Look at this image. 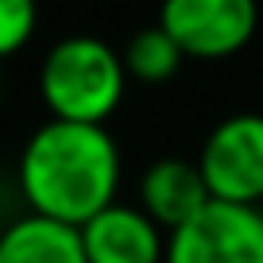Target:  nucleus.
Here are the masks:
<instances>
[{
	"instance_id": "nucleus-1",
	"label": "nucleus",
	"mask_w": 263,
	"mask_h": 263,
	"mask_svg": "<svg viewBox=\"0 0 263 263\" xmlns=\"http://www.w3.org/2000/svg\"><path fill=\"white\" fill-rule=\"evenodd\" d=\"M120 190V147L105 124L47 120L20 155V194L31 213L82 229Z\"/></svg>"
},
{
	"instance_id": "nucleus-2",
	"label": "nucleus",
	"mask_w": 263,
	"mask_h": 263,
	"mask_svg": "<svg viewBox=\"0 0 263 263\" xmlns=\"http://www.w3.org/2000/svg\"><path fill=\"white\" fill-rule=\"evenodd\" d=\"M128 82L124 54L97 35H66L39 66V97L50 120L70 124H105L120 108Z\"/></svg>"
},
{
	"instance_id": "nucleus-3",
	"label": "nucleus",
	"mask_w": 263,
	"mask_h": 263,
	"mask_svg": "<svg viewBox=\"0 0 263 263\" xmlns=\"http://www.w3.org/2000/svg\"><path fill=\"white\" fill-rule=\"evenodd\" d=\"M197 166L205 174L213 201L259 205L263 201V116H224L201 143Z\"/></svg>"
},
{
	"instance_id": "nucleus-4",
	"label": "nucleus",
	"mask_w": 263,
	"mask_h": 263,
	"mask_svg": "<svg viewBox=\"0 0 263 263\" xmlns=\"http://www.w3.org/2000/svg\"><path fill=\"white\" fill-rule=\"evenodd\" d=\"M159 27L182 47L186 58H232L252 43L259 27L255 0H163Z\"/></svg>"
},
{
	"instance_id": "nucleus-5",
	"label": "nucleus",
	"mask_w": 263,
	"mask_h": 263,
	"mask_svg": "<svg viewBox=\"0 0 263 263\" xmlns=\"http://www.w3.org/2000/svg\"><path fill=\"white\" fill-rule=\"evenodd\" d=\"M166 263H263L259 205L209 201L190 224L166 236Z\"/></svg>"
},
{
	"instance_id": "nucleus-6",
	"label": "nucleus",
	"mask_w": 263,
	"mask_h": 263,
	"mask_svg": "<svg viewBox=\"0 0 263 263\" xmlns=\"http://www.w3.org/2000/svg\"><path fill=\"white\" fill-rule=\"evenodd\" d=\"M89 263H166V232L140 205L112 201L82 224Z\"/></svg>"
},
{
	"instance_id": "nucleus-7",
	"label": "nucleus",
	"mask_w": 263,
	"mask_h": 263,
	"mask_svg": "<svg viewBox=\"0 0 263 263\" xmlns=\"http://www.w3.org/2000/svg\"><path fill=\"white\" fill-rule=\"evenodd\" d=\"M213 201L205 186V174L197 166V159H178L166 155L151 163L140 178V209L171 236L182 224H190L201 209Z\"/></svg>"
},
{
	"instance_id": "nucleus-8",
	"label": "nucleus",
	"mask_w": 263,
	"mask_h": 263,
	"mask_svg": "<svg viewBox=\"0 0 263 263\" xmlns=\"http://www.w3.org/2000/svg\"><path fill=\"white\" fill-rule=\"evenodd\" d=\"M0 263H89L82 229L27 213L0 232Z\"/></svg>"
},
{
	"instance_id": "nucleus-9",
	"label": "nucleus",
	"mask_w": 263,
	"mask_h": 263,
	"mask_svg": "<svg viewBox=\"0 0 263 263\" xmlns=\"http://www.w3.org/2000/svg\"><path fill=\"white\" fill-rule=\"evenodd\" d=\"M120 54H124V66H128V78H132V82H147V85L171 82V78L182 70V62H186L182 47L159 24L136 31L128 43H124Z\"/></svg>"
},
{
	"instance_id": "nucleus-10",
	"label": "nucleus",
	"mask_w": 263,
	"mask_h": 263,
	"mask_svg": "<svg viewBox=\"0 0 263 263\" xmlns=\"http://www.w3.org/2000/svg\"><path fill=\"white\" fill-rule=\"evenodd\" d=\"M39 24L35 0H0V58H12L31 43Z\"/></svg>"
}]
</instances>
